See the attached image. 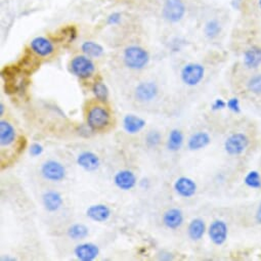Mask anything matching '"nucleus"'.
I'll return each mask as SVG.
<instances>
[{
	"instance_id": "0eeeda50",
	"label": "nucleus",
	"mask_w": 261,
	"mask_h": 261,
	"mask_svg": "<svg viewBox=\"0 0 261 261\" xmlns=\"http://www.w3.org/2000/svg\"><path fill=\"white\" fill-rule=\"evenodd\" d=\"M41 174L49 182H61L66 176V169L59 162L48 160L41 166Z\"/></svg>"
},
{
	"instance_id": "bb28decb",
	"label": "nucleus",
	"mask_w": 261,
	"mask_h": 261,
	"mask_svg": "<svg viewBox=\"0 0 261 261\" xmlns=\"http://www.w3.org/2000/svg\"><path fill=\"white\" fill-rule=\"evenodd\" d=\"M244 183L250 188H254V189L261 188V176H260L259 172L256 171V170H252V171H250L246 175V177L244 179Z\"/></svg>"
},
{
	"instance_id": "a878e982",
	"label": "nucleus",
	"mask_w": 261,
	"mask_h": 261,
	"mask_svg": "<svg viewBox=\"0 0 261 261\" xmlns=\"http://www.w3.org/2000/svg\"><path fill=\"white\" fill-rule=\"evenodd\" d=\"M220 31H222V26H220V23L217 19H210V21L207 22L204 28L205 35L210 39L217 37Z\"/></svg>"
},
{
	"instance_id": "1a4fd4ad",
	"label": "nucleus",
	"mask_w": 261,
	"mask_h": 261,
	"mask_svg": "<svg viewBox=\"0 0 261 261\" xmlns=\"http://www.w3.org/2000/svg\"><path fill=\"white\" fill-rule=\"evenodd\" d=\"M175 192L184 198L193 197L197 192V185L192 178L189 177H179L174 183Z\"/></svg>"
},
{
	"instance_id": "6ab92c4d",
	"label": "nucleus",
	"mask_w": 261,
	"mask_h": 261,
	"mask_svg": "<svg viewBox=\"0 0 261 261\" xmlns=\"http://www.w3.org/2000/svg\"><path fill=\"white\" fill-rule=\"evenodd\" d=\"M123 126L127 133L135 134L146 126V121L143 118L137 117L133 114H129L123 119Z\"/></svg>"
},
{
	"instance_id": "72a5a7b5",
	"label": "nucleus",
	"mask_w": 261,
	"mask_h": 261,
	"mask_svg": "<svg viewBox=\"0 0 261 261\" xmlns=\"http://www.w3.org/2000/svg\"><path fill=\"white\" fill-rule=\"evenodd\" d=\"M226 107V103L223 98H216L214 103L212 104V110L213 111H219V110H224Z\"/></svg>"
},
{
	"instance_id": "f03ea898",
	"label": "nucleus",
	"mask_w": 261,
	"mask_h": 261,
	"mask_svg": "<svg viewBox=\"0 0 261 261\" xmlns=\"http://www.w3.org/2000/svg\"><path fill=\"white\" fill-rule=\"evenodd\" d=\"M71 71L78 78L86 79L92 77L95 71V66L87 56H77L71 62Z\"/></svg>"
},
{
	"instance_id": "f257e3e1",
	"label": "nucleus",
	"mask_w": 261,
	"mask_h": 261,
	"mask_svg": "<svg viewBox=\"0 0 261 261\" xmlns=\"http://www.w3.org/2000/svg\"><path fill=\"white\" fill-rule=\"evenodd\" d=\"M149 61V56L146 49L140 46L131 45L124 50V63L132 70L144 69Z\"/></svg>"
},
{
	"instance_id": "473e14b6",
	"label": "nucleus",
	"mask_w": 261,
	"mask_h": 261,
	"mask_svg": "<svg viewBox=\"0 0 261 261\" xmlns=\"http://www.w3.org/2000/svg\"><path fill=\"white\" fill-rule=\"evenodd\" d=\"M121 18H122V16L120 13H113L108 17L107 22L109 25H117L120 23V21H121Z\"/></svg>"
},
{
	"instance_id": "f8f14e48",
	"label": "nucleus",
	"mask_w": 261,
	"mask_h": 261,
	"mask_svg": "<svg viewBox=\"0 0 261 261\" xmlns=\"http://www.w3.org/2000/svg\"><path fill=\"white\" fill-rule=\"evenodd\" d=\"M74 253L79 260L93 261L98 256L99 248L93 243H83L75 248Z\"/></svg>"
},
{
	"instance_id": "cd10ccee",
	"label": "nucleus",
	"mask_w": 261,
	"mask_h": 261,
	"mask_svg": "<svg viewBox=\"0 0 261 261\" xmlns=\"http://www.w3.org/2000/svg\"><path fill=\"white\" fill-rule=\"evenodd\" d=\"M93 92L95 97L100 102H107L109 98V88L103 82H96L93 87Z\"/></svg>"
},
{
	"instance_id": "39448f33",
	"label": "nucleus",
	"mask_w": 261,
	"mask_h": 261,
	"mask_svg": "<svg viewBox=\"0 0 261 261\" xmlns=\"http://www.w3.org/2000/svg\"><path fill=\"white\" fill-rule=\"evenodd\" d=\"M205 74V69L202 65L190 63L186 65L182 70V79L185 84L196 86L202 81Z\"/></svg>"
},
{
	"instance_id": "9d476101",
	"label": "nucleus",
	"mask_w": 261,
	"mask_h": 261,
	"mask_svg": "<svg viewBox=\"0 0 261 261\" xmlns=\"http://www.w3.org/2000/svg\"><path fill=\"white\" fill-rule=\"evenodd\" d=\"M30 47H31L32 52L34 54L42 57L50 56L55 50L53 42L50 41L49 39L42 37V36L34 38L31 41V43H30Z\"/></svg>"
},
{
	"instance_id": "aec40b11",
	"label": "nucleus",
	"mask_w": 261,
	"mask_h": 261,
	"mask_svg": "<svg viewBox=\"0 0 261 261\" xmlns=\"http://www.w3.org/2000/svg\"><path fill=\"white\" fill-rule=\"evenodd\" d=\"M210 142H211V137L205 131H199L189 137L187 147L190 150H199L206 148Z\"/></svg>"
},
{
	"instance_id": "2eb2a0df",
	"label": "nucleus",
	"mask_w": 261,
	"mask_h": 261,
	"mask_svg": "<svg viewBox=\"0 0 261 261\" xmlns=\"http://www.w3.org/2000/svg\"><path fill=\"white\" fill-rule=\"evenodd\" d=\"M86 215L93 222L105 223L111 216V209L104 204L92 205L86 210Z\"/></svg>"
},
{
	"instance_id": "7c9ffc66",
	"label": "nucleus",
	"mask_w": 261,
	"mask_h": 261,
	"mask_svg": "<svg viewBox=\"0 0 261 261\" xmlns=\"http://www.w3.org/2000/svg\"><path fill=\"white\" fill-rule=\"evenodd\" d=\"M226 107L230 110V111L239 114L241 112V105H240V99L238 97H233L227 100Z\"/></svg>"
},
{
	"instance_id": "9b49d317",
	"label": "nucleus",
	"mask_w": 261,
	"mask_h": 261,
	"mask_svg": "<svg viewBox=\"0 0 261 261\" xmlns=\"http://www.w3.org/2000/svg\"><path fill=\"white\" fill-rule=\"evenodd\" d=\"M158 94V86L154 82H142L135 88V97L139 102H150Z\"/></svg>"
},
{
	"instance_id": "c85d7f7f",
	"label": "nucleus",
	"mask_w": 261,
	"mask_h": 261,
	"mask_svg": "<svg viewBox=\"0 0 261 261\" xmlns=\"http://www.w3.org/2000/svg\"><path fill=\"white\" fill-rule=\"evenodd\" d=\"M248 89L252 93L261 94V74L255 75L249 79Z\"/></svg>"
},
{
	"instance_id": "f704fd0d",
	"label": "nucleus",
	"mask_w": 261,
	"mask_h": 261,
	"mask_svg": "<svg viewBox=\"0 0 261 261\" xmlns=\"http://www.w3.org/2000/svg\"><path fill=\"white\" fill-rule=\"evenodd\" d=\"M26 147H27V139H26V137L21 136V137L19 138V140H18V144H17L18 152H19V153H22V152H24L25 149H26Z\"/></svg>"
},
{
	"instance_id": "393cba45",
	"label": "nucleus",
	"mask_w": 261,
	"mask_h": 261,
	"mask_svg": "<svg viewBox=\"0 0 261 261\" xmlns=\"http://www.w3.org/2000/svg\"><path fill=\"white\" fill-rule=\"evenodd\" d=\"M67 233L69 238L73 240H82L88 236L89 229L82 224H75L68 228Z\"/></svg>"
},
{
	"instance_id": "7ed1b4c3",
	"label": "nucleus",
	"mask_w": 261,
	"mask_h": 261,
	"mask_svg": "<svg viewBox=\"0 0 261 261\" xmlns=\"http://www.w3.org/2000/svg\"><path fill=\"white\" fill-rule=\"evenodd\" d=\"M186 14V6L182 0H166L162 16L166 21L170 23H177L182 21Z\"/></svg>"
},
{
	"instance_id": "5701e85b",
	"label": "nucleus",
	"mask_w": 261,
	"mask_h": 261,
	"mask_svg": "<svg viewBox=\"0 0 261 261\" xmlns=\"http://www.w3.org/2000/svg\"><path fill=\"white\" fill-rule=\"evenodd\" d=\"M184 145V134L178 129L171 130V132L169 134L168 142H167V148L171 152H177L182 149Z\"/></svg>"
},
{
	"instance_id": "f3484780",
	"label": "nucleus",
	"mask_w": 261,
	"mask_h": 261,
	"mask_svg": "<svg viewBox=\"0 0 261 261\" xmlns=\"http://www.w3.org/2000/svg\"><path fill=\"white\" fill-rule=\"evenodd\" d=\"M42 202L48 212H56L58 209H61L64 201L59 193L55 192V190H48L42 196Z\"/></svg>"
},
{
	"instance_id": "4468645a",
	"label": "nucleus",
	"mask_w": 261,
	"mask_h": 261,
	"mask_svg": "<svg viewBox=\"0 0 261 261\" xmlns=\"http://www.w3.org/2000/svg\"><path fill=\"white\" fill-rule=\"evenodd\" d=\"M77 164L86 171L93 172L98 169L100 161L96 154L93 152H83L77 157Z\"/></svg>"
},
{
	"instance_id": "dca6fc26",
	"label": "nucleus",
	"mask_w": 261,
	"mask_h": 261,
	"mask_svg": "<svg viewBox=\"0 0 261 261\" xmlns=\"http://www.w3.org/2000/svg\"><path fill=\"white\" fill-rule=\"evenodd\" d=\"M163 224L170 229H176L184 224V214L182 210L171 208L167 210L163 215Z\"/></svg>"
},
{
	"instance_id": "423d86ee",
	"label": "nucleus",
	"mask_w": 261,
	"mask_h": 261,
	"mask_svg": "<svg viewBox=\"0 0 261 261\" xmlns=\"http://www.w3.org/2000/svg\"><path fill=\"white\" fill-rule=\"evenodd\" d=\"M110 123V114L102 107H93L87 115V124L93 130H100Z\"/></svg>"
},
{
	"instance_id": "4be33fe9",
	"label": "nucleus",
	"mask_w": 261,
	"mask_h": 261,
	"mask_svg": "<svg viewBox=\"0 0 261 261\" xmlns=\"http://www.w3.org/2000/svg\"><path fill=\"white\" fill-rule=\"evenodd\" d=\"M205 232H206V224L204 223V220L201 218L193 219L187 228L188 236L193 241H199L202 239Z\"/></svg>"
},
{
	"instance_id": "a211bd4d",
	"label": "nucleus",
	"mask_w": 261,
	"mask_h": 261,
	"mask_svg": "<svg viewBox=\"0 0 261 261\" xmlns=\"http://www.w3.org/2000/svg\"><path fill=\"white\" fill-rule=\"evenodd\" d=\"M15 140L16 130L14 126L5 120H1L0 121V145L1 147H9L15 143Z\"/></svg>"
},
{
	"instance_id": "2f4dec72",
	"label": "nucleus",
	"mask_w": 261,
	"mask_h": 261,
	"mask_svg": "<svg viewBox=\"0 0 261 261\" xmlns=\"http://www.w3.org/2000/svg\"><path fill=\"white\" fill-rule=\"evenodd\" d=\"M29 152H30V155L33 156V157L40 156L43 153V147L38 143H34L31 145V147H30Z\"/></svg>"
},
{
	"instance_id": "4c0bfd02",
	"label": "nucleus",
	"mask_w": 261,
	"mask_h": 261,
	"mask_svg": "<svg viewBox=\"0 0 261 261\" xmlns=\"http://www.w3.org/2000/svg\"><path fill=\"white\" fill-rule=\"evenodd\" d=\"M258 5H259V8L261 9V0H258Z\"/></svg>"
},
{
	"instance_id": "6e6552de",
	"label": "nucleus",
	"mask_w": 261,
	"mask_h": 261,
	"mask_svg": "<svg viewBox=\"0 0 261 261\" xmlns=\"http://www.w3.org/2000/svg\"><path fill=\"white\" fill-rule=\"evenodd\" d=\"M208 235L213 244L222 246L225 243L228 235V228L224 220H214L208 228Z\"/></svg>"
},
{
	"instance_id": "e433bc0d",
	"label": "nucleus",
	"mask_w": 261,
	"mask_h": 261,
	"mask_svg": "<svg viewBox=\"0 0 261 261\" xmlns=\"http://www.w3.org/2000/svg\"><path fill=\"white\" fill-rule=\"evenodd\" d=\"M4 109H5V106L3 103L0 104V116H3L4 114Z\"/></svg>"
},
{
	"instance_id": "ddd939ff",
	"label": "nucleus",
	"mask_w": 261,
	"mask_h": 261,
	"mask_svg": "<svg viewBox=\"0 0 261 261\" xmlns=\"http://www.w3.org/2000/svg\"><path fill=\"white\" fill-rule=\"evenodd\" d=\"M114 183L118 188L122 190H129L135 186L136 176L130 170H121V171L116 173Z\"/></svg>"
},
{
	"instance_id": "c9c22d12",
	"label": "nucleus",
	"mask_w": 261,
	"mask_h": 261,
	"mask_svg": "<svg viewBox=\"0 0 261 261\" xmlns=\"http://www.w3.org/2000/svg\"><path fill=\"white\" fill-rule=\"evenodd\" d=\"M255 218H256V222H257L258 224H261V203L259 204V206H258V208H257V211H256Z\"/></svg>"
},
{
	"instance_id": "412c9836",
	"label": "nucleus",
	"mask_w": 261,
	"mask_h": 261,
	"mask_svg": "<svg viewBox=\"0 0 261 261\" xmlns=\"http://www.w3.org/2000/svg\"><path fill=\"white\" fill-rule=\"evenodd\" d=\"M244 64L249 69H256L261 65V48L252 46L244 54Z\"/></svg>"
},
{
	"instance_id": "b1692460",
	"label": "nucleus",
	"mask_w": 261,
	"mask_h": 261,
	"mask_svg": "<svg viewBox=\"0 0 261 261\" xmlns=\"http://www.w3.org/2000/svg\"><path fill=\"white\" fill-rule=\"evenodd\" d=\"M82 52L89 57H99L104 54V47L93 41H85L81 46Z\"/></svg>"
},
{
	"instance_id": "c756f323",
	"label": "nucleus",
	"mask_w": 261,
	"mask_h": 261,
	"mask_svg": "<svg viewBox=\"0 0 261 261\" xmlns=\"http://www.w3.org/2000/svg\"><path fill=\"white\" fill-rule=\"evenodd\" d=\"M161 142V134L158 131H149L146 136V143L149 148H156Z\"/></svg>"
},
{
	"instance_id": "20e7f679",
	"label": "nucleus",
	"mask_w": 261,
	"mask_h": 261,
	"mask_svg": "<svg viewBox=\"0 0 261 261\" xmlns=\"http://www.w3.org/2000/svg\"><path fill=\"white\" fill-rule=\"evenodd\" d=\"M249 146V138L244 133H234L224 142L225 152L230 156H238L245 152Z\"/></svg>"
}]
</instances>
